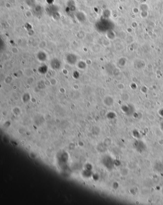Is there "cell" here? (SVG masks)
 I'll list each match as a JSON object with an SVG mask.
<instances>
[{"label": "cell", "mask_w": 163, "mask_h": 205, "mask_svg": "<svg viewBox=\"0 0 163 205\" xmlns=\"http://www.w3.org/2000/svg\"><path fill=\"white\" fill-rule=\"evenodd\" d=\"M129 172V168L128 167H122L120 170V173L122 176H126Z\"/></svg>", "instance_id": "obj_1"}, {"label": "cell", "mask_w": 163, "mask_h": 205, "mask_svg": "<svg viewBox=\"0 0 163 205\" xmlns=\"http://www.w3.org/2000/svg\"><path fill=\"white\" fill-rule=\"evenodd\" d=\"M163 165L161 163H157L155 165V169L158 171H161L163 170Z\"/></svg>", "instance_id": "obj_2"}]
</instances>
